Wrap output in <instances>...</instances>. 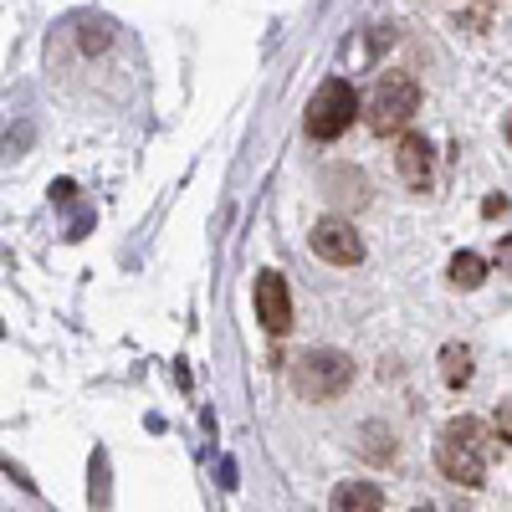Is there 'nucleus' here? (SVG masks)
<instances>
[{
  "label": "nucleus",
  "instance_id": "obj_1",
  "mask_svg": "<svg viewBox=\"0 0 512 512\" xmlns=\"http://www.w3.org/2000/svg\"><path fill=\"white\" fill-rule=\"evenodd\" d=\"M487 456H492V436H487V425L472 420V415H461L451 420L441 441H436V461H441V472L461 487H482L487 477Z\"/></svg>",
  "mask_w": 512,
  "mask_h": 512
},
{
  "label": "nucleus",
  "instance_id": "obj_2",
  "mask_svg": "<svg viewBox=\"0 0 512 512\" xmlns=\"http://www.w3.org/2000/svg\"><path fill=\"white\" fill-rule=\"evenodd\" d=\"M415 108H420V88H415V77H410V72H379L364 118H369L374 134H400V128L415 118Z\"/></svg>",
  "mask_w": 512,
  "mask_h": 512
},
{
  "label": "nucleus",
  "instance_id": "obj_3",
  "mask_svg": "<svg viewBox=\"0 0 512 512\" xmlns=\"http://www.w3.org/2000/svg\"><path fill=\"white\" fill-rule=\"evenodd\" d=\"M354 113H359L354 88H349L344 77H328L323 88L313 93L308 113H303V134H308V139H318V144H328V139H338V134H349Z\"/></svg>",
  "mask_w": 512,
  "mask_h": 512
},
{
  "label": "nucleus",
  "instance_id": "obj_4",
  "mask_svg": "<svg viewBox=\"0 0 512 512\" xmlns=\"http://www.w3.org/2000/svg\"><path fill=\"white\" fill-rule=\"evenodd\" d=\"M349 359L344 354H308L303 364H297V390H303L308 400H328V395H338L349 384Z\"/></svg>",
  "mask_w": 512,
  "mask_h": 512
},
{
  "label": "nucleus",
  "instance_id": "obj_5",
  "mask_svg": "<svg viewBox=\"0 0 512 512\" xmlns=\"http://www.w3.org/2000/svg\"><path fill=\"white\" fill-rule=\"evenodd\" d=\"M313 251L323 256V262H333V267H354V262H364V241H359V231L349 226V221H338V216H323L318 226H313Z\"/></svg>",
  "mask_w": 512,
  "mask_h": 512
},
{
  "label": "nucleus",
  "instance_id": "obj_6",
  "mask_svg": "<svg viewBox=\"0 0 512 512\" xmlns=\"http://www.w3.org/2000/svg\"><path fill=\"white\" fill-rule=\"evenodd\" d=\"M256 318L272 338H282L292 328V292H287V277L282 272H262L256 277Z\"/></svg>",
  "mask_w": 512,
  "mask_h": 512
},
{
  "label": "nucleus",
  "instance_id": "obj_7",
  "mask_svg": "<svg viewBox=\"0 0 512 512\" xmlns=\"http://www.w3.org/2000/svg\"><path fill=\"white\" fill-rule=\"evenodd\" d=\"M395 164H400V180H405L410 190H425V185H431V175H436L431 144H425L420 134H405V139H400V154H395Z\"/></svg>",
  "mask_w": 512,
  "mask_h": 512
},
{
  "label": "nucleus",
  "instance_id": "obj_8",
  "mask_svg": "<svg viewBox=\"0 0 512 512\" xmlns=\"http://www.w3.org/2000/svg\"><path fill=\"white\" fill-rule=\"evenodd\" d=\"M333 512H379V487L374 482H344L333 492Z\"/></svg>",
  "mask_w": 512,
  "mask_h": 512
},
{
  "label": "nucleus",
  "instance_id": "obj_9",
  "mask_svg": "<svg viewBox=\"0 0 512 512\" xmlns=\"http://www.w3.org/2000/svg\"><path fill=\"white\" fill-rule=\"evenodd\" d=\"M482 277H487V267H482V256H472V251H461V256H451V287H482Z\"/></svg>",
  "mask_w": 512,
  "mask_h": 512
},
{
  "label": "nucleus",
  "instance_id": "obj_10",
  "mask_svg": "<svg viewBox=\"0 0 512 512\" xmlns=\"http://www.w3.org/2000/svg\"><path fill=\"white\" fill-rule=\"evenodd\" d=\"M441 374H446L451 390H456V384H466V379H472V354H466L461 344H451V349L441 354Z\"/></svg>",
  "mask_w": 512,
  "mask_h": 512
}]
</instances>
